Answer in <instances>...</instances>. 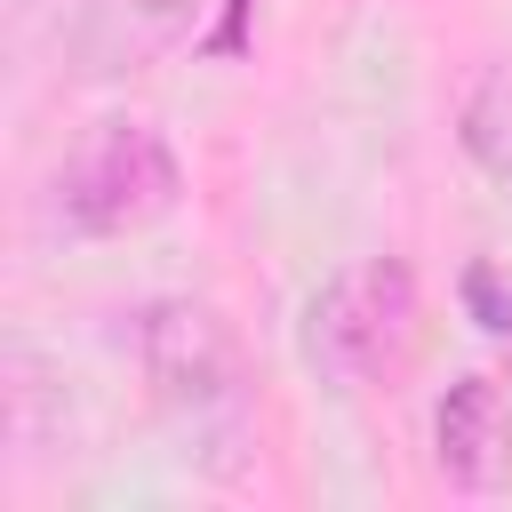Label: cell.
<instances>
[{"instance_id": "obj_1", "label": "cell", "mask_w": 512, "mask_h": 512, "mask_svg": "<svg viewBox=\"0 0 512 512\" xmlns=\"http://www.w3.org/2000/svg\"><path fill=\"white\" fill-rule=\"evenodd\" d=\"M176 184H184V168L152 120H96L72 144V160L56 168V216L80 240H112V232L168 216Z\"/></svg>"}, {"instance_id": "obj_2", "label": "cell", "mask_w": 512, "mask_h": 512, "mask_svg": "<svg viewBox=\"0 0 512 512\" xmlns=\"http://www.w3.org/2000/svg\"><path fill=\"white\" fill-rule=\"evenodd\" d=\"M416 312H424L416 272L400 256H360V264H344L304 304V360L328 384H368V376H384V368L408 360Z\"/></svg>"}, {"instance_id": "obj_3", "label": "cell", "mask_w": 512, "mask_h": 512, "mask_svg": "<svg viewBox=\"0 0 512 512\" xmlns=\"http://www.w3.org/2000/svg\"><path fill=\"white\" fill-rule=\"evenodd\" d=\"M128 336H136V368H144L160 408L200 424V416H224V408L248 400V352H240V336H232V320L216 304L152 296Z\"/></svg>"}, {"instance_id": "obj_4", "label": "cell", "mask_w": 512, "mask_h": 512, "mask_svg": "<svg viewBox=\"0 0 512 512\" xmlns=\"http://www.w3.org/2000/svg\"><path fill=\"white\" fill-rule=\"evenodd\" d=\"M432 464L456 488H504L512 480V416L488 376H456L432 408Z\"/></svg>"}, {"instance_id": "obj_5", "label": "cell", "mask_w": 512, "mask_h": 512, "mask_svg": "<svg viewBox=\"0 0 512 512\" xmlns=\"http://www.w3.org/2000/svg\"><path fill=\"white\" fill-rule=\"evenodd\" d=\"M0 432H8V464H40L48 448H64V376L24 344L8 336L0 352Z\"/></svg>"}, {"instance_id": "obj_6", "label": "cell", "mask_w": 512, "mask_h": 512, "mask_svg": "<svg viewBox=\"0 0 512 512\" xmlns=\"http://www.w3.org/2000/svg\"><path fill=\"white\" fill-rule=\"evenodd\" d=\"M184 32H192V0H96L88 8V56L104 72L144 64V56L176 48Z\"/></svg>"}, {"instance_id": "obj_7", "label": "cell", "mask_w": 512, "mask_h": 512, "mask_svg": "<svg viewBox=\"0 0 512 512\" xmlns=\"http://www.w3.org/2000/svg\"><path fill=\"white\" fill-rule=\"evenodd\" d=\"M456 144H464V160H472L480 176L512 184V64L480 72V88H472L464 112H456Z\"/></svg>"}, {"instance_id": "obj_8", "label": "cell", "mask_w": 512, "mask_h": 512, "mask_svg": "<svg viewBox=\"0 0 512 512\" xmlns=\"http://www.w3.org/2000/svg\"><path fill=\"white\" fill-rule=\"evenodd\" d=\"M240 16H248V0H232V16H224V32H216V40H208V48H216V56H232V48H240Z\"/></svg>"}, {"instance_id": "obj_9", "label": "cell", "mask_w": 512, "mask_h": 512, "mask_svg": "<svg viewBox=\"0 0 512 512\" xmlns=\"http://www.w3.org/2000/svg\"><path fill=\"white\" fill-rule=\"evenodd\" d=\"M488 336H496V344H504V360H512V312H504V320H496Z\"/></svg>"}]
</instances>
